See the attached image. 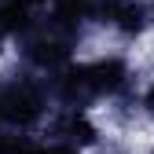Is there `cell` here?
<instances>
[{
  "instance_id": "obj_1",
  "label": "cell",
  "mask_w": 154,
  "mask_h": 154,
  "mask_svg": "<svg viewBox=\"0 0 154 154\" xmlns=\"http://www.w3.org/2000/svg\"><path fill=\"white\" fill-rule=\"evenodd\" d=\"M132 88V70L125 59H95V63H66L48 77L51 99L63 106H88L95 99H125Z\"/></svg>"
},
{
  "instance_id": "obj_2",
  "label": "cell",
  "mask_w": 154,
  "mask_h": 154,
  "mask_svg": "<svg viewBox=\"0 0 154 154\" xmlns=\"http://www.w3.org/2000/svg\"><path fill=\"white\" fill-rule=\"evenodd\" d=\"M48 88L33 77H15L0 85V125L15 132H29L48 114Z\"/></svg>"
},
{
  "instance_id": "obj_3",
  "label": "cell",
  "mask_w": 154,
  "mask_h": 154,
  "mask_svg": "<svg viewBox=\"0 0 154 154\" xmlns=\"http://www.w3.org/2000/svg\"><path fill=\"white\" fill-rule=\"evenodd\" d=\"M95 18L121 37H140L147 29V4L143 0H99Z\"/></svg>"
},
{
  "instance_id": "obj_4",
  "label": "cell",
  "mask_w": 154,
  "mask_h": 154,
  "mask_svg": "<svg viewBox=\"0 0 154 154\" xmlns=\"http://www.w3.org/2000/svg\"><path fill=\"white\" fill-rule=\"evenodd\" d=\"M41 15L44 11L33 0H0V37H26Z\"/></svg>"
},
{
  "instance_id": "obj_5",
  "label": "cell",
  "mask_w": 154,
  "mask_h": 154,
  "mask_svg": "<svg viewBox=\"0 0 154 154\" xmlns=\"http://www.w3.org/2000/svg\"><path fill=\"white\" fill-rule=\"evenodd\" d=\"M95 136H99V132H95V125L88 121L85 106H66V114L55 121V140H66L73 147H92Z\"/></svg>"
},
{
  "instance_id": "obj_6",
  "label": "cell",
  "mask_w": 154,
  "mask_h": 154,
  "mask_svg": "<svg viewBox=\"0 0 154 154\" xmlns=\"http://www.w3.org/2000/svg\"><path fill=\"white\" fill-rule=\"evenodd\" d=\"M18 154H77V147L73 143H66V140H51V143H26Z\"/></svg>"
},
{
  "instance_id": "obj_7",
  "label": "cell",
  "mask_w": 154,
  "mask_h": 154,
  "mask_svg": "<svg viewBox=\"0 0 154 154\" xmlns=\"http://www.w3.org/2000/svg\"><path fill=\"white\" fill-rule=\"evenodd\" d=\"M143 106L154 114V85H150V88H147V95H143Z\"/></svg>"
}]
</instances>
